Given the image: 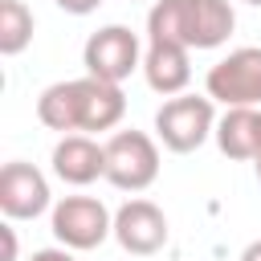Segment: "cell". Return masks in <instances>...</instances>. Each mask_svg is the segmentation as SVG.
Here are the masks:
<instances>
[{"label": "cell", "instance_id": "13", "mask_svg": "<svg viewBox=\"0 0 261 261\" xmlns=\"http://www.w3.org/2000/svg\"><path fill=\"white\" fill-rule=\"evenodd\" d=\"M33 29H37V20L24 0H0V53L4 57L24 53L33 41Z\"/></svg>", "mask_w": 261, "mask_h": 261}, {"label": "cell", "instance_id": "8", "mask_svg": "<svg viewBox=\"0 0 261 261\" xmlns=\"http://www.w3.org/2000/svg\"><path fill=\"white\" fill-rule=\"evenodd\" d=\"M49 208H53V192L41 167L24 159H12L0 167V212L8 220H37Z\"/></svg>", "mask_w": 261, "mask_h": 261}, {"label": "cell", "instance_id": "11", "mask_svg": "<svg viewBox=\"0 0 261 261\" xmlns=\"http://www.w3.org/2000/svg\"><path fill=\"white\" fill-rule=\"evenodd\" d=\"M143 77L155 94L163 98H175L188 90L192 82V49L179 45V41H147V53H143Z\"/></svg>", "mask_w": 261, "mask_h": 261}, {"label": "cell", "instance_id": "10", "mask_svg": "<svg viewBox=\"0 0 261 261\" xmlns=\"http://www.w3.org/2000/svg\"><path fill=\"white\" fill-rule=\"evenodd\" d=\"M49 163L61 184L86 188L94 179H106V143H98L94 135H61Z\"/></svg>", "mask_w": 261, "mask_h": 261}, {"label": "cell", "instance_id": "1", "mask_svg": "<svg viewBox=\"0 0 261 261\" xmlns=\"http://www.w3.org/2000/svg\"><path fill=\"white\" fill-rule=\"evenodd\" d=\"M126 114V98L118 82H102L94 73L86 77H69V82H53L41 90L37 98V118L41 126L57 130V135H98V130H114Z\"/></svg>", "mask_w": 261, "mask_h": 261}, {"label": "cell", "instance_id": "4", "mask_svg": "<svg viewBox=\"0 0 261 261\" xmlns=\"http://www.w3.org/2000/svg\"><path fill=\"white\" fill-rule=\"evenodd\" d=\"M159 179V139L147 130H114L106 139V184L118 192H147Z\"/></svg>", "mask_w": 261, "mask_h": 261}, {"label": "cell", "instance_id": "18", "mask_svg": "<svg viewBox=\"0 0 261 261\" xmlns=\"http://www.w3.org/2000/svg\"><path fill=\"white\" fill-rule=\"evenodd\" d=\"M253 171H257V179H261V139H257V155H253Z\"/></svg>", "mask_w": 261, "mask_h": 261}, {"label": "cell", "instance_id": "5", "mask_svg": "<svg viewBox=\"0 0 261 261\" xmlns=\"http://www.w3.org/2000/svg\"><path fill=\"white\" fill-rule=\"evenodd\" d=\"M49 228L57 245L86 253V249H98L106 237H114V212L98 196H61L49 208Z\"/></svg>", "mask_w": 261, "mask_h": 261}, {"label": "cell", "instance_id": "3", "mask_svg": "<svg viewBox=\"0 0 261 261\" xmlns=\"http://www.w3.org/2000/svg\"><path fill=\"white\" fill-rule=\"evenodd\" d=\"M212 135H216V102L208 94H188L184 90V94L167 98L155 110V139L175 155L200 151Z\"/></svg>", "mask_w": 261, "mask_h": 261}, {"label": "cell", "instance_id": "7", "mask_svg": "<svg viewBox=\"0 0 261 261\" xmlns=\"http://www.w3.org/2000/svg\"><path fill=\"white\" fill-rule=\"evenodd\" d=\"M204 94L220 106H261V45H241L224 53L208 69Z\"/></svg>", "mask_w": 261, "mask_h": 261}, {"label": "cell", "instance_id": "16", "mask_svg": "<svg viewBox=\"0 0 261 261\" xmlns=\"http://www.w3.org/2000/svg\"><path fill=\"white\" fill-rule=\"evenodd\" d=\"M0 237H4V261H16V232H12V224H4Z\"/></svg>", "mask_w": 261, "mask_h": 261}, {"label": "cell", "instance_id": "17", "mask_svg": "<svg viewBox=\"0 0 261 261\" xmlns=\"http://www.w3.org/2000/svg\"><path fill=\"white\" fill-rule=\"evenodd\" d=\"M237 261H261V237H257V241H249V245L241 249V257H237Z\"/></svg>", "mask_w": 261, "mask_h": 261}, {"label": "cell", "instance_id": "19", "mask_svg": "<svg viewBox=\"0 0 261 261\" xmlns=\"http://www.w3.org/2000/svg\"><path fill=\"white\" fill-rule=\"evenodd\" d=\"M245 4H257V8H261V0H245Z\"/></svg>", "mask_w": 261, "mask_h": 261}, {"label": "cell", "instance_id": "15", "mask_svg": "<svg viewBox=\"0 0 261 261\" xmlns=\"http://www.w3.org/2000/svg\"><path fill=\"white\" fill-rule=\"evenodd\" d=\"M29 261H73V249H65V245H53V249H37Z\"/></svg>", "mask_w": 261, "mask_h": 261}, {"label": "cell", "instance_id": "12", "mask_svg": "<svg viewBox=\"0 0 261 261\" xmlns=\"http://www.w3.org/2000/svg\"><path fill=\"white\" fill-rule=\"evenodd\" d=\"M216 147L228 159L253 163L257 155V139H261V106H224V114L216 118Z\"/></svg>", "mask_w": 261, "mask_h": 261}, {"label": "cell", "instance_id": "9", "mask_svg": "<svg viewBox=\"0 0 261 261\" xmlns=\"http://www.w3.org/2000/svg\"><path fill=\"white\" fill-rule=\"evenodd\" d=\"M167 237H171V228H167V216H163V208L155 200L130 196L114 212V241L130 257H155L167 245Z\"/></svg>", "mask_w": 261, "mask_h": 261}, {"label": "cell", "instance_id": "2", "mask_svg": "<svg viewBox=\"0 0 261 261\" xmlns=\"http://www.w3.org/2000/svg\"><path fill=\"white\" fill-rule=\"evenodd\" d=\"M232 29V0H155L147 12V41H179L188 49H220Z\"/></svg>", "mask_w": 261, "mask_h": 261}, {"label": "cell", "instance_id": "6", "mask_svg": "<svg viewBox=\"0 0 261 261\" xmlns=\"http://www.w3.org/2000/svg\"><path fill=\"white\" fill-rule=\"evenodd\" d=\"M143 53H147V45L139 41V33H130L126 24H102L98 33L86 37L82 65H86V73L122 86L135 69H143Z\"/></svg>", "mask_w": 261, "mask_h": 261}, {"label": "cell", "instance_id": "14", "mask_svg": "<svg viewBox=\"0 0 261 261\" xmlns=\"http://www.w3.org/2000/svg\"><path fill=\"white\" fill-rule=\"evenodd\" d=\"M61 12H69V16H90V12H98L106 0H53Z\"/></svg>", "mask_w": 261, "mask_h": 261}]
</instances>
